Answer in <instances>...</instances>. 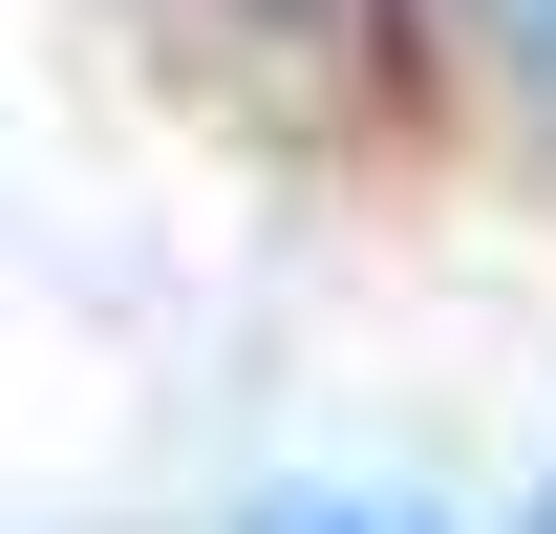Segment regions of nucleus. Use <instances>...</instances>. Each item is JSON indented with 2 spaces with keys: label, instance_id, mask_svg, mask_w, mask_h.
<instances>
[{
  "label": "nucleus",
  "instance_id": "f03ea898",
  "mask_svg": "<svg viewBox=\"0 0 556 534\" xmlns=\"http://www.w3.org/2000/svg\"><path fill=\"white\" fill-rule=\"evenodd\" d=\"M514 43H535V65H556V0H514Z\"/></svg>",
  "mask_w": 556,
  "mask_h": 534
},
{
  "label": "nucleus",
  "instance_id": "7ed1b4c3",
  "mask_svg": "<svg viewBox=\"0 0 556 534\" xmlns=\"http://www.w3.org/2000/svg\"><path fill=\"white\" fill-rule=\"evenodd\" d=\"M535 534H556V513H535Z\"/></svg>",
  "mask_w": 556,
  "mask_h": 534
},
{
  "label": "nucleus",
  "instance_id": "f257e3e1",
  "mask_svg": "<svg viewBox=\"0 0 556 534\" xmlns=\"http://www.w3.org/2000/svg\"><path fill=\"white\" fill-rule=\"evenodd\" d=\"M257 534H428V513H257Z\"/></svg>",
  "mask_w": 556,
  "mask_h": 534
}]
</instances>
